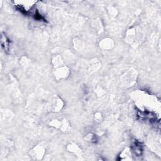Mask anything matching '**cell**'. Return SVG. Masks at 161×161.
I'll return each mask as SVG.
<instances>
[{"instance_id":"cell-1","label":"cell","mask_w":161,"mask_h":161,"mask_svg":"<svg viewBox=\"0 0 161 161\" xmlns=\"http://www.w3.org/2000/svg\"><path fill=\"white\" fill-rule=\"evenodd\" d=\"M1 46L5 51H8L10 49V40L3 34H1Z\"/></svg>"},{"instance_id":"cell-2","label":"cell","mask_w":161,"mask_h":161,"mask_svg":"<svg viewBox=\"0 0 161 161\" xmlns=\"http://www.w3.org/2000/svg\"><path fill=\"white\" fill-rule=\"evenodd\" d=\"M133 151L136 156H137V157H140L141 156L142 152V146L141 145L140 142L137 141L135 142L133 145Z\"/></svg>"}]
</instances>
